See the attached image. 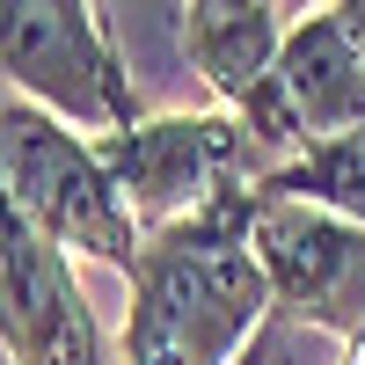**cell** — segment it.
<instances>
[{
	"instance_id": "5b68a950",
	"label": "cell",
	"mask_w": 365,
	"mask_h": 365,
	"mask_svg": "<svg viewBox=\"0 0 365 365\" xmlns=\"http://www.w3.org/2000/svg\"><path fill=\"white\" fill-rule=\"evenodd\" d=\"M256 256L270 270L278 314L329 336L336 351H365V227L307 197L256 190Z\"/></svg>"
},
{
	"instance_id": "8fae6325",
	"label": "cell",
	"mask_w": 365,
	"mask_h": 365,
	"mask_svg": "<svg viewBox=\"0 0 365 365\" xmlns=\"http://www.w3.org/2000/svg\"><path fill=\"white\" fill-rule=\"evenodd\" d=\"M285 8H292V15H314V8H329V0H285Z\"/></svg>"
},
{
	"instance_id": "277c9868",
	"label": "cell",
	"mask_w": 365,
	"mask_h": 365,
	"mask_svg": "<svg viewBox=\"0 0 365 365\" xmlns=\"http://www.w3.org/2000/svg\"><path fill=\"white\" fill-rule=\"evenodd\" d=\"M103 161L117 175V190L132 197L139 227L154 234L182 212L212 205L234 182H263V154L249 125L234 110H168V117H139L125 132H103Z\"/></svg>"
},
{
	"instance_id": "8992f818",
	"label": "cell",
	"mask_w": 365,
	"mask_h": 365,
	"mask_svg": "<svg viewBox=\"0 0 365 365\" xmlns=\"http://www.w3.org/2000/svg\"><path fill=\"white\" fill-rule=\"evenodd\" d=\"M249 125L263 175L285 168L292 154L336 139L351 125H365V51L351 44V29L336 22V8H314L285 29L278 66L256 81V96L234 110Z\"/></svg>"
},
{
	"instance_id": "7a4b0ae2",
	"label": "cell",
	"mask_w": 365,
	"mask_h": 365,
	"mask_svg": "<svg viewBox=\"0 0 365 365\" xmlns=\"http://www.w3.org/2000/svg\"><path fill=\"white\" fill-rule=\"evenodd\" d=\"M0 182H8V212H22L66 256L110 263V270L139 263L146 227H139L132 197L117 190L103 146L29 96L0 103Z\"/></svg>"
},
{
	"instance_id": "9c48e42d",
	"label": "cell",
	"mask_w": 365,
	"mask_h": 365,
	"mask_svg": "<svg viewBox=\"0 0 365 365\" xmlns=\"http://www.w3.org/2000/svg\"><path fill=\"white\" fill-rule=\"evenodd\" d=\"M256 190L263 197H307V205H329V212H344V220L365 227V125L307 146V154H292L285 168H270Z\"/></svg>"
},
{
	"instance_id": "30bf717a",
	"label": "cell",
	"mask_w": 365,
	"mask_h": 365,
	"mask_svg": "<svg viewBox=\"0 0 365 365\" xmlns=\"http://www.w3.org/2000/svg\"><path fill=\"white\" fill-rule=\"evenodd\" d=\"M329 8H336V22L351 29V44L365 51V0H329Z\"/></svg>"
},
{
	"instance_id": "52a82bcc",
	"label": "cell",
	"mask_w": 365,
	"mask_h": 365,
	"mask_svg": "<svg viewBox=\"0 0 365 365\" xmlns=\"http://www.w3.org/2000/svg\"><path fill=\"white\" fill-rule=\"evenodd\" d=\"M0 351L8 365H110L73 256L44 241L22 212L0 220Z\"/></svg>"
},
{
	"instance_id": "ba28073f",
	"label": "cell",
	"mask_w": 365,
	"mask_h": 365,
	"mask_svg": "<svg viewBox=\"0 0 365 365\" xmlns=\"http://www.w3.org/2000/svg\"><path fill=\"white\" fill-rule=\"evenodd\" d=\"M292 22L299 15L285 0H182V58L220 96V110H241L256 81L278 66Z\"/></svg>"
},
{
	"instance_id": "7c38bea8",
	"label": "cell",
	"mask_w": 365,
	"mask_h": 365,
	"mask_svg": "<svg viewBox=\"0 0 365 365\" xmlns=\"http://www.w3.org/2000/svg\"><path fill=\"white\" fill-rule=\"evenodd\" d=\"M329 365H336V358H329Z\"/></svg>"
},
{
	"instance_id": "3957f363",
	"label": "cell",
	"mask_w": 365,
	"mask_h": 365,
	"mask_svg": "<svg viewBox=\"0 0 365 365\" xmlns=\"http://www.w3.org/2000/svg\"><path fill=\"white\" fill-rule=\"evenodd\" d=\"M0 66H8V96L44 103L88 139L146 117L96 0H0Z\"/></svg>"
},
{
	"instance_id": "6da1fadb",
	"label": "cell",
	"mask_w": 365,
	"mask_h": 365,
	"mask_svg": "<svg viewBox=\"0 0 365 365\" xmlns=\"http://www.w3.org/2000/svg\"><path fill=\"white\" fill-rule=\"evenodd\" d=\"M125 285V365H241L278 322V292L256 256V182L154 227Z\"/></svg>"
}]
</instances>
